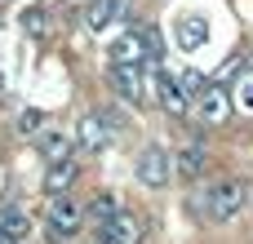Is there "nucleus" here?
<instances>
[{
  "label": "nucleus",
  "instance_id": "obj_16",
  "mask_svg": "<svg viewBox=\"0 0 253 244\" xmlns=\"http://www.w3.org/2000/svg\"><path fill=\"white\" fill-rule=\"evenodd\" d=\"M178 173H182V178H200V173H205V151H200V147H187V151L178 156Z\"/></svg>",
  "mask_w": 253,
  "mask_h": 244
},
{
  "label": "nucleus",
  "instance_id": "obj_21",
  "mask_svg": "<svg viewBox=\"0 0 253 244\" xmlns=\"http://www.w3.org/2000/svg\"><path fill=\"white\" fill-rule=\"evenodd\" d=\"M0 84H4V80H0Z\"/></svg>",
  "mask_w": 253,
  "mask_h": 244
},
{
  "label": "nucleus",
  "instance_id": "obj_18",
  "mask_svg": "<svg viewBox=\"0 0 253 244\" xmlns=\"http://www.w3.org/2000/svg\"><path fill=\"white\" fill-rule=\"evenodd\" d=\"M178 80H182V89H187V93H191V98H200V93H205V84H209V80H205V76H200V71H182V76H178Z\"/></svg>",
  "mask_w": 253,
  "mask_h": 244
},
{
  "label": "nucleus",
  "instance_id": "obj_12",
  "mask_svg": "<svg viewBox=\"0 0 253 244\" xmlns=\"http://www.w3.org/2000/svg\"><path fill=\"white\" fill-rule=\"evenodd\" d=\"M36 147H40V156H44L49 164L71 160V138H67V133H58V129H44V133L36 138Z\"/></svg>",
  "mask_w": 253,
  "mask_h": 244
},
{
  "label": "nucleus",
  "instance_id": "obj_9",
  "mask_svg": "<svg viewBox=\"0 0 253 244\" xmlns=\"http://www.w3.org/2000/svg\"><path fill=\"white\" fill-rule=\"evenodd\" d=\"M116 18H129V4H125V0H93V4L84 9V22H89L93 31H102V27L116 22Z\"/></svg>",
  "mask_w": 253,
  "mask_h": 244
},
{
  "label": "nucleus",
  "instance_id": "obj_10",
  "mask_svg": "<svg viewBox=\"0 0 253 244\" xmlns=\"http://www.w3.org/2000/svg\"><path fill=\"white\" fill-rule=\"evenodd\" d=\"M205 40H209V22L200 13H182L178 18V44L182 49H200Z\"/></svg>",
  "mask_w": 253,
  "mask_h": 244
},
{
  "label": "nucleus",
  "instance_id": "obj_14",
  "mask_svg": "<svg viewBox=\"0 0 253 244\" xmlns=\"http://www.w3.org/2000/svg\"><path fill=\"white\" fill-rule=\"evenodd\" d=\"M116 213H120V209H116V196H111V191L93 196V200H89V209H84V218L93 222V231H102V227H107V222H111Z\"/></svg>",
  "mask_w": 253,
  "mask_h": 244
},
{
  "label": "nucleus",
  "instance_id": "obj_13",
  "mask_svg": "<svg viewBox=\"0 0 253 244\" xmlns=\"http://www.w3.org/2000/svg\"><path fill=\"white\" fill-rule=\"evenodd\" d=\"M76 160H62V164H49V173H44V196L49 200H58V196H67V187L76 182Z\"/></svg>",
  "mask_w": 253,
  "mask_h": 244
},
{
  "label": "nucleus",
  "instance_id": "obj_15",
  "mask_svg": "<svg viewBox=\"0 0 253 244\" xmlns=\"http://www.w3.org/2000/svg\"><path fill=\"white\" fill-rule=\"evenodd\" d=\"M18 133H22V138H40V133H44V111H40V107H27V111L18 116Z\"/></svg>",
  "mask_w": 253,
  "mask_h": 244
},
{
  "label": "nucleus",
  "instance_id": "obj_19",
  "mask_svg": "<svg viewBox=\"0 0 253 244\" xmlns=\"http://www.w3.org/2000/svg\"><path fill=\"white\" fill-rule=\"evenodd\" d=\"M240 107H249V111H253V76L240 84Z\"/></svg>",
  "mask_w": 253,
  "mask_h": 244
},
{
  "label": "nucleus",
  "instance_id": "obj_2",
  "mask_svg": "<svg viewBox=\"0 0 253 244\" xmlns=\"http://www.w3.org/2000/svg\"><path fill=\"white\" fill-rule=\"evenodd\" d=\"M80 227H84V209H80L71 196L49 200V213H44V240H49V244L76 240V231H80Z\"/></svg>",
  "mask_w": 253,
  "mask_h": 244
},
{
  "label": "nucleus",
  "instance_id": "obj_1",
  "mask_svg": "<svg viewBox=\"0 0 253 244\" xmlns=\"http://www.w3.org/2000/svg\"><path fill=\"white\" fill-rule=\"evenodd\" d=\"M245 204H249V191H245L240 178H222V182H213V187L205 191V218L218 222V227L236 222Z\"/></svg>",
  "mask_w": 253,
  "mask_h": 244
},
{
  "label": "nucleus",
  "instance_id": "obj_17",
  "mask_svg": "<svg viewBox=\"0 0 253 244\" xmlns=\"http://www.w3.org/2000/svg\"><path fill=\"white\" fill-rule=\"evenodd\" d=\"M22 31H27L31 40H44V36H49V18H44V9H27V13H22Z\"/></svg>",
  "mask_w": 253,
  "mask_h": 244
},
{
  "label": "nucleus",
  "instance_id": "obj_3",
  "mask_svg": "<svg viewBox=\"0 0 253 244\" xmlns=\"http://www.w3.org/2000/svg\"><path fill=\"white\" fill-rule=\"evenodd\" d=\"M173 156L165 151V147H147L142 156H138V164H133V173H138V182L142 187H169V178H173Z\"/></svg>",
  "mask_w": 253,
  "mask_h": 244
},
{
  "label": "nucleus",
  "instance_id": "obj_20",
  "mask_svg": "<svg viewBox=\"0 0 253 244\" xmlns=\"http://www.w3.org/2000/svg\"><path fill=\"white\" fill-rule=\"evenodd\" d=\"M98 244H107V240H98Z\"/></svg>",
  "mask_w": 253,
  "mask_h": 244
},
{
  "label": "nucleus",
  "instance_id": "obj_8",
  "mask_svg": "<svg viewBox=\"0 0 253 244\" xmlns=\"http://www.w3.org/2000/svg\"><path fill=\"white\" fill-rule=\"evenodd\" d=\"M27 231H31V218L22 213V209H0V244H22L27 240Z\"/></svg>",
  "mask_w": 253,
  "mask_h": 244
},
{
  "label": "nucleus",
  "instance_id": "obj_11",
  "mask_svg": "<svg viewBox=\"0 0 253 244\" xmlns=\"http://www.w3.org/2000/svg\"><path fill=\"white\" fill-rule=\"evenodd\" d=\"M76 138H80V147H84V151H102V147L111 142V133H107L102 116H84V120L76 124Z\"/></svg>",
  "mask_w": 253,
  "mask_h": 244
},
{
  "label": "nucleus",
  "instance_id": "obj_4",
  "mask_svg": "<svg viewBox=\"0 0 253 244\" xmlns=\"http://www.w3.org/2000/svg\"><path fill=\"white\" fill-rule=\"evenodd\" d=\"M151 89H156V102H160L169 116H187L191 93L182 89V80H173V76H165V71H156V67H151Z\"/></svg>",
  "mask_w": 253,
  "mask_h": 244
},
{
  "label": "nucleus",
  "instance_id": "obj_6",
  "mask_svg": "<svg viewBox=\"0 0 253 244\" xmlns=\"http://www.w3.org/2000/svg\"><path fill=\"white\" fill-rule=\"evenodd\" d=\"M196 102H200L205 124H227V116H231V98H227V89H222L218 80H209V84H205V93H200Z\"/></svg>",
  "mask_w": 253,
  "mask_h": 244
},
{
  "label": "nucleus",
  "instance_id": "obj_7",
  "mask_svg": "<svg viewBox=\"0 0 253 244\" xmlns=\"http://www.w3.org/2000/svg\"><path fill=\"white\" fill-rule=\"evenodd\" d=\"M111 84L120 98L129 102H147V80H142V67H111Z\"/></svg>",
  "mask_w": 253,
  "mask_h": 244
},
{
  "label": "nucleus",
  "instance_id": "obj_5",
  "mask_svg": "<svg viewBox=\"0 0 253 244\" xmlns=\"http://www.w3.org/2000/svg\"><path fill=\"white\" fill-rule=\"evenodd\" d=\"M98 240H107V244H138L142 240V218L129 213V209H120V213L98 231Z\"/></svg>",
  "mask_w": 253,
  "mask_h": 244
}]
</instances>
